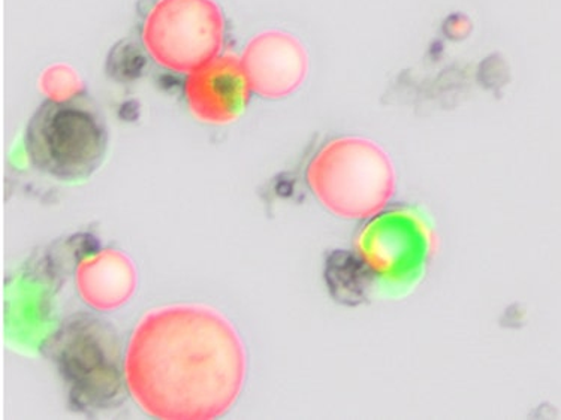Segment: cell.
<instances>
[{"label":"cell","mask_w":561,"mask_h":420,"mask_svg":"<svg viewBox=\"0 0 561 420\" xmlns=\"http://www.w3.org/2000/svg\"><path fill=\"white\" fill-rule=\"evenodd\" d=\"M51 281L43 269L23 272L10 288L7 298V326L12 337L23 346H36L47 341L51 326ZM50 338V337H48Z\"/></svg>","instance_id":"obj_10"},{"label":"cell","mask_w":561,"mask_h":420,"mask_svg":"<svg viewBox=\"0 0 561 420\" xmlns=\"http://www.w3.org/2000/svg\"><path fill=\"white\" fill-rule=\"evenodd\" d=\"M253 95L284 100L297 92L309 75L310 59L301 40L289 32H260L240 56Z\"/></svg>","instance_id":"obj_7"},{"label":"cell","mask_w":561,"mask_h":420,"mask_svg":"<svg viewBox=\"0 0 561 420\" xmlns=\"http://www.w3.org/2000/svg\"><path fill=\"white\" fill-rule=\"evenodd\" d=\"M125 383L138 406L163 420H208L231 409L248 358L227 317L199 304L142 317L126 349Z\"/></svg>","instance_id":"obj_1"},{"label":"cell","mask_w":561,"mask_h":420,"mask_svg":"<svg viewBox=\"0 0 561 420\" xmlns=\"http://www.w3.org/2000/svg\"><path fill=\"white\" fill-rule=\"evenodd\" d=\"M39 88L47 100L69 101L83 95L84 84L71 67L64 63L51 65L41 75Z\"/></svg>","instance_id":"obj_11"},{"label":"cell","mask_w":561,"mask_h":420,"mask_svg":"<svg viewBox=\"0 0 561 420\" xmlns=\"http://www.w3.org/2000/svg\"><path fill=\"white\" fill-rule=\"evenodd\" d=\"M71 387L80 407L105 409L122 395L125 370L121 369V345L106 322L77 314L65 322L43 346Z\"/></svg>","instance_id":"obj_5"},{"label":"cell","mask_w":561,"mask_h":420,"mask_svg":"<svg viewBox=\"0 0 561 420\" xmlns=\"http://www.w3.org/2000/svg\"><path fill=\"white\" fill-rule=\"evenodd\" d=\"M77 291L90 308L113 312L123 307L137 289V269L123 252L106 248L77 265Z\"/></svg>","instance_id":"obj_9"},{"label":"cell","mask_w":561,"mask_h":420,"mask_svg":"<svg viewBox=\"0 0 561 420\" xmlns=\"http://www.w3.org/2000/svg\"><path fill=\"white\" fill-rule=\"evenodd\" d=\"M434 236L427 220L412 208L379 213L356 238V252L383 288L407 292L432 259Z\"/></svg>","instance_id":"obj_6"},{"label":"cell","mask_w":561,"mask_h":420,"mask_svg":"<svg viewBox=\"0 0 561 420\" xmlns=\"http://www.w3.org/2000/svg\"><path fill=\"white\" fill-rule=\"evenodd\" d=\"M227 35V18L216 0H149L139 19L149 59L183 75L224 55Z\"/></svg>","instance_id":"obj_4"},{"label":"cell","mask_w":561,"mask_h":420,"mask_svg":"<svg viewBox=\"0 0 561 420\" xmlns=\"http://www.w3.org/2000/svg\"><path fill=\"white\" fill-rule=\"evenodd\" d=\"M108 129L89 96L45 100L28 120L24 152L41 173L60 182L89 178L104 162Z\"/></svg>","instance_id":"obj_3"},{"label":"cell","mask_w":561,"mask_h":420,"mask_svg":"<svg viewBox=\"0 0 561 420\" xmlns=\"http://www.w3.org/2000/svg\"><path fill=\"white\" fill-rule=\"evenodd\" d=\"M184 77V100L203 124H232L253 95L240 56L224 52Z\"/></svg>","instance_id":"obj_8"},{"label":"cell","mask_w":561,"mask_h":420,"mask_svg":"<svg viewBox=\"0 0 561 420\" xmlns=\"http://www.w3.org/2000/svg\"><path fill=\"white\" fill-rule=\"evenodd\" d=\"M472 31V20L465 14H460V12H456V14L449 15V18L445 20L444 34L448 36L450 40L469 38Z\"/></svg>","instance_id":"obj_12"},{"label":"cell","mask_w":561,"mask_h":420,"mask_svg":"<svg viewBox=\"0 0 561 420\" xmlns=\"http://www.w3.org/2000/svg\"><path fill=\"white\" fill-rule=\"evenodd\" d=\"M307 185L330 213L350 220L382 213L396 191V168L378 142L345 135L314 153L306 171Z\"/></svg>","instance_id":"obj_2"}]
</instances>
